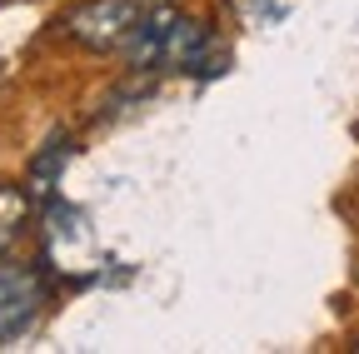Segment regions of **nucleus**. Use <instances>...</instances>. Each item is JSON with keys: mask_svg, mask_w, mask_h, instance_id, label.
<instances>
[{"mask_svg": "<svg viewBox=\"0 0 359 354\" xmlns=\"http://www.w3.org/2000/svg\"><path fill=\"white\" fill-rule=\"evenodd\" d=\"M25 219H30V200L15 185H0V259H6V250L20 240Z\"/></svg>", "mask_w": 359, "mask_h": 354, "instance_id": "20e7f679", "label": "nucleus"}, {"mask_svg": "<svg viewBox=\"0 0 359 354\" xmlns=\"http://www.w3.org/2000/svg\"><path fill=\"white\" fill-rule=\"evenodd\" d=\"M349 349H359V339H354V344H349Z\"/></svg>", "mask_w": 359, "mask_h": 354, "instance_id": "423d86ee", "label": "nucleus"}, {"mask_svg": "<svg viewBox=\"0 0 359 354\" xmlns=\"http://www.w3.org/2000/svg\"><path fill=\"white\" fill-rule=\"evenodd\" d=\"M45 304V280L40 270H25V264H6L0 270V344L15 339Z\"/></svg>", "mask_w": 359, "mask_h": 354, "instance_id": "7ed1b4c3", "label": "nucleus"}, {"mask_svg": "<svg viewBox=\"0 0 359 354\" xmlns=\"http://www.w3.org/2000/svg\"><path fill=\"white\" fill-rule=\"evenodd\" d=\"M65 155H70L65 135H55V140H50V150H40V160L30 165V180H35V190H50V185H55V175H60Z\"/></svg>", "mask_w": 359, "mask_h": 354, "instance_id": "39448f33", "label": "nucleus"}, {"mask_svg": "<svg viewBox=\"0 0 359 354\" xmlns=\"http://www.w3.org/2000/svg\"><path fill=\"white\" fill-rule=\"evenodd\" d=\"M135 20H140V0H85L60 20V30L85 50H125Z\"/></svg>", "mask_w": 359, "mask_h": 354, "instance_id": "f03ea898", "label": "nucleus"}, {"mask_svg": "<svg viewBox=\"0 0 359 354\" xmlns=\"http://www.w3.org/2000/svg\"><path fill=\"white\" fill-rule=\"evenodd\" d=\"M205 55H210V30L190 15H180L170 6H155V11H140L130 40H125V60L130 70H205Z\"/></svg>", "mask_w": 359, "mask_h": 354, "instance_id": "f257e3e1", "label": "nucleus"}]
</instances>
